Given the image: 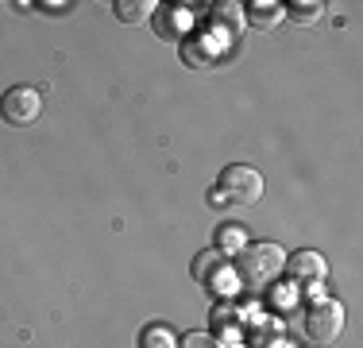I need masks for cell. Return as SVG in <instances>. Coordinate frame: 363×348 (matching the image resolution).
Here are the masks:
<instances>
[{"mask_svg": "<svg viewBox=\"0 0 363 348\" xmlns=\"http://www.w3.org/2000/svg\"><path fill=\"white\" fill-rule=\"evenodd\" d=\"M178 348H220V341L213 333H186L178 341Z\"/></svg>", "mask_w": 363, "mask_h": 348, "instance_id": "cell-14", "label": "cell"}, {"mask_svg": "<svg viewBox=\"0 0 363 348\" xmlns=\"http://www.w3.org/2000/svg\"><path fill=\"white\" fill-rule=\"evenodd\" d=\"M39 8H43V12H50V16H58V12H70L74 4H39Z\"/></svg>", "mask_w": 363, "mask_h": 348, "instance_id": "cell-15", "label": "cell"}, {"mask_svg": "<svg viewBox=\"0 0 363 348\" xmlns=\"http://www.w3.org/2000/svg\"><path fill=\"white\" fill-rule=\"evenodd\" d=\"M279 20H282V4H274V0H255V4L244 8V23H252L259 31L279 28Z\"/></svg>", "mask_w": 363, "mask_h": 348, "instance_id": "cell-7", "label": "cell"}, {"mask_svg": "<svg viewBox=\"0 0 363 348\" xmlns=\"http://www.w3.org/2000/svg\"><path fill=\"white\" fill-rule=\"evenodd\" d=\"M271 348H290V341H271Z\"/></svg>", "mask_w": 363, "mask_h": 348, "instance_id": "cell-16", "label": "cell"}, {"mask_svg": "<svg viewBox=\"0 0 363 348\" xmlns=\"http://www.w3.org/2000/svg\"><path fill=\"white\" fill-rule=\"evenodd\" d=\"M194 283L205 286L209 294L228 298V294L236 290L240 278H236V271H232V263H224V259H220V251L209 248V251H201V256L194 259Z\"/></svg>", "mask_w": 363, "mask_h": 348, "instance_id": "cell-4", "label": "cell"}, {"mask_svg": "<svg viewBox=\"0 0 363 348\" xmlns=\"http://www.w3.org/2000/svg\"><path fill=\"white\" fill-rule=\"evenodd\" d=\"M321 12H325L321 0H290V4H282V16L294 20V23H317Z\"/></svg>", "mask_w": 363, "mask_h": 348, "instance_id": "cell-10", "label": "cell"}, {"mask_svg": "<svg viewBox=\"0 0 363 348\" xmlns=\"http://www.w3.org/2000/svg\"><path fill=\"white\" fill-rule=\"evenodd\" d=\"M236 313H232V310H217V306H213V333H220V337H236ZM220 337H217V341H220Z\"/></svg>", "mask_w": 363, "mask_h": 348, "instance_id": "cell-13", "label": "cell"}, {"mask_svg": "<svg viewBox=\"0 0 363 348\" xmlns=\"http://www.w3.org/2000/svg\"><path fill=\"white\" fill-rule=\"evenodd\" d=\"M244 248H247V232L240 229L236 221L220 224V232H217V251L220 256H240Z\"/></svg>", "mask_w": 363, "mask_h": 348, "instance_id": "cell-9", "label": "cell"}, {"mask_svg": "<svg viewBox=\"0 0 363 348\" xmlns=\"http://www.w3.org/2000/svg\"><path fill=\"white\" fill-rule=\"evenodd\" d=\"M301 333H306V341H313V344H333L336 337L344 333V306L340 302H313L306 313H301Z\"/></svg>", "mask_w": 363, "mask_h": 348, "instance_id": "cell-3", "label": "cell"}, {"mask_svg": "<svg viewBox=\"0 0 363 348\" xmlns=\"http://www.w3.org/2000/svg\"><path fill=\"white\" fill-rule=\"evenodd\" d=\"M112 12H116L120 23H147L155 12H159V4H155V0H116Z\"/></svg>", "mask_w": 363, "mask_h": 348, "instance_id": "cell-8", "label": "cell"}, {"mask_svg": "<svg viewBox=\"0 0 363 348\" xmlns=\"http://www.w3.org/2000/svg\"><path fill=\"white\" fill-rule=\"evenodd\" d=\"M282 271L290 275L294 286H321L325 275H328V267H325L321 251L301 248V251H294V256H286V267H282Z\"/></svg>", "mask_w": 363, "mask_h": 348, "instance_id": "cell-6", "label": "cell"}, {"mask_svg": "<svg viewBox=\"0 0 363 348\" xmlns=\"http://www.w3.org/2000/svg\"><path fill=\"white\" fill-rule=\"evenodd\" d=\"M43 112V97L39 89H31V85H12V89L0 97V120L12 128H28L35 124Z\"/></svg>", "mask_w": 363, "mask_h": 348, "instance_id": "cell-5", "label": "cell"}, {"mask_svg": "<svg viewBox=\"0 0 363 348\" xmlns=\"http://www.w3.org/2000/svg\"><path fill=\"white\" fill-rule=\"evenodd\" d=\"M263 197V174L252 170L247 163H232V167L220 170L217 186H213L209 202H228V205H255Z\"/></svg>", "mask_w": 363, "mask_h": 348, "instance_id": "cell-2", "label": "cell"}, {"mask_svg": "<svg viewBox=\"0 0 363 348\" xmlns=\"http://www.w3.org/2000/svg\"><path fill=\"white\" fill-rule=\"evenodd\" d=\"M213 23L228 28V35H240V28H244V8L232 4V0H224V4L213 8Z\"/></svg>", "mask_w": 363, "mask_h": 348, "instance_id": "cell-12", "label": "cell"}, {"mask_svg": "<svg viewBox=\"0 0 363 348\" xmlns=\"http://www.w3.org/2000/svg\"><path fill=\"white\" fill-rule=\"evenodd\" d=\"M140 348H178V341H174V333H170V325H143V333H140Z\"/></svg>", "mask_w": 363, "mask_h": 348, "instance_id": "cell-11", "label": "cell"}, {"mask_svg": "<svg viewBox=\"0 0 363 348\" xmlns=\"http://www.w3.org/2000/svg\"><path fill=\"white\" fill-rule=\"evenodd\" d=\"M282 267H286V251H282L279 244H271V240L247 244V248L232 259V271H236V278L244 286H252V290L271 286L274 278L282 275Z\"/></svg>", "mask_w": 363, "mask_h": 348, "instance_id": "cell-1", "label": "cell"}]
</instances>
